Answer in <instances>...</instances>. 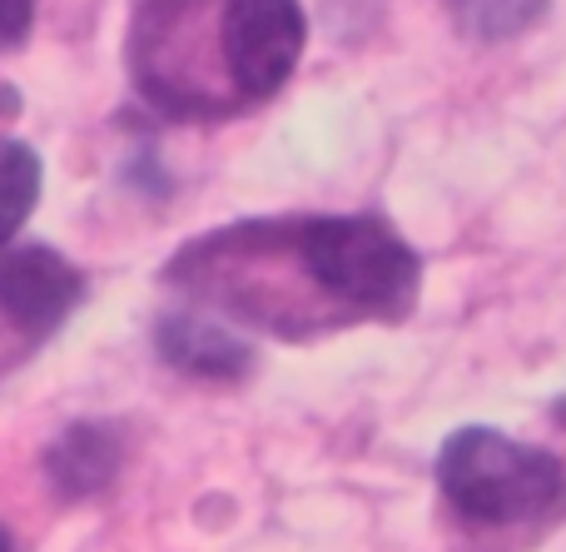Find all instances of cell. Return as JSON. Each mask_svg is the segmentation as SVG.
I'll return each instance as SVG.
<instances>
[{"label": "cell", "mask_w": 566, "mask_h": 552, "mask_svg": "<svg viewBox=\"0 0 566 552\" xmlns=\"http://www.w3.org/2000/svg\"><path fill=\"white\" fill-rule=\"evenodd\" d=\"M438 483L468 523H532L566 508L562 458L492 428H462L438 454Z\"/></svg>", "instance_id": "cell-1"}, {"label": "cell", "mask_w": 566, "mask_h": 552, "mask_svg": "<svg viewBox=\"0 0 566 552\" xmlns=\"http://www.w3.org/2000/svg\"><path fill=\"white\" fill-rule=\"evenodd\" d=\"M308 279L323 294L343 299L353 314H388L398 319L418 299L422 264L382 219L368 215H333L308 219L293 229Z\"/></svg>", "instance_id": "cell-2"}, {"label": "cell", "mask_w": 566, "mask_h": 552, "mask_svg": "<svg viewBox=\"0 0 566 552\" xmlns=\"http://www.w3.org/2000/svg\"><path fill=\"white\" fill-rule=\"evenodd\" d=\"M303 10L298 0H224L219 45L224 70L244 100H269L289 85L293 65L303 55Z\"/></svg>", "instance_id": "cell-3"}, {"label": "cell", "mask_w": 566, "mask_h": 552, "mask_svg": "<svg viewBox=\"0 0 566 552\" xmlns=\"http://www.w3.org/2000/svg\"><path fill=\"white\" fill-rule=\"evenodd\" d=\"M80 294H85V279L55 249L30 244L0 254V319L20 334L45 339L55 324H65Z\"/></svg>", "instance_id": "cell-4"}, {"label": "cell", "mask_w": 566, "mask_h": 552, "mask_svg": "<svg viewBox=\"0 0 566 552\" xmlns=\"http://www.w3.org/2000/svg\"><path fill=\"white\" fill-rule=\"evenodd\" d=\"M155 344L175 368L199 374V378H239L249 368V358H254L239 334H224V329L205 324V319H189V314L159 319Z\"/></svg>", "instance_id": "cell-5"}, {"label": "cell", "mask_w": 566, "mask_h": 552, "mask_svg": "<svg viewBox=\"0 0 566 552\" xmlns=\"http://www.w3.org/2000/svg\"><path fill=\"white\" fill-rule=\"evenodd\" d=\"M119 468V438L105 424H75L60 434V444H50L45 473L55 483V493L65 498H95L99 488H109Z\"/></svg>", "instance_id": "cell-6"}, {"label": "cell", "mask_w": 566, "mask_h": 552, "mask_svg": "<svg viewBox=\"0 0 566 552\" xmlns=\"http://www.w3.org/2000/svg\"><path fill=\"white\" fill-rule=\"evenodd\" d=\"M40 199V155L25 139L0 135V249L20 235Z\"/></svg>", "instance_id": "cell-7"}, {"label": "cell", "mask_w": 566, "mask_h": 552, "mask_svg": "<svg viewBox=\"0 0 566 552\" xmlns=\"http://www.w3.org/2000/svg\"><path fill=\"white\" fill-rule=\"evenodd\" d=\"M547 0H458V20L482 40H507L537 25Z\"/></svg>", "instance_id": "cell-8"}, {"label": "cell", "mask_w": 566, "mask_h": 552, "mask_svg": "<svg viewBox=\"0 0 566 552\" xmlns=\"http://www.w3.org/2000/svg\"><path fill=\"white\" fill-rule=\"evenodd\" d=\"M35 25V0H0V50H15Z\"/></svg>", "instance_id": "cell-9"}, {"label": "cell", "mask_w": 566, "mask_h": 552, "mask_svg": "<svg viewBox=\"0 0 566 552\" xmlns=\"http://www.w3.org/2000/svg\"><path fill=\"white\" fill-rule=\"evenodd\" d=\"M0 552H15V543H10V533L0 528Z\"/></svg>", "instance_id": "cell-10"}, {"label": "cell", "mask_w": 566, "mask_h": 552, "mask_svg": "<svg viewBox=\"0 0 566 552\" xmlns=\"http://www.w3.org/2000/svg\"><path fill=\"white\" fill-rule=\"evenodd\" d=\"M557 418H562V424H566V398H562V404H557Z\"/></svg>", "instance_id": "cell-11"}]
</instances>
